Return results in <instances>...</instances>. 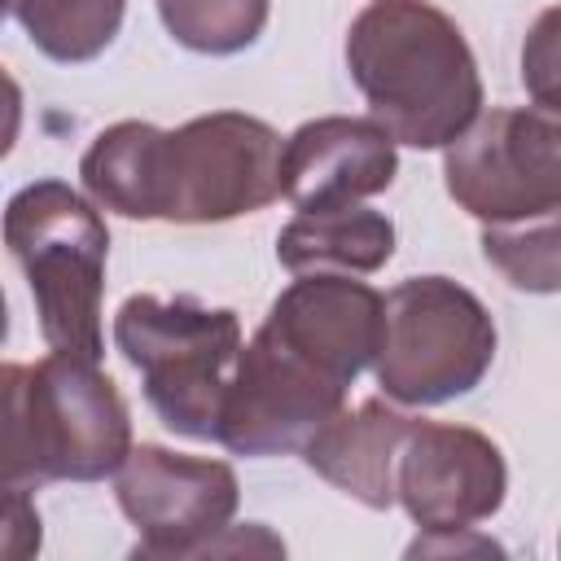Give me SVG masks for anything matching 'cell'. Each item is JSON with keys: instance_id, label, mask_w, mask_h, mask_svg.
<instances>
[{"instance_id": "cell-1", "label": "cell", "mask_w": 561, "mask_h": 561, "mask_svg": "<svg viewBox=\"0 0 561 561\" xmlns=\"http://www.w3.org/2000/svg\"><path fill=\"white\" fill-rule=\"evenodd\" d=\"M280 136L272 123L215 110L175 131L123 118L83 149V193L123 219L228 224L280 197Z\"/></svg>"}, {"instance_id": "cell-2", "label": "cell", "mask_w": 561, "mask_h": 561, "mask_svg": "<svg viewBox=\"0 0 561 561\" xmlns=\"http://www.w3.org/2000/svg\"><path fill=\"white\" fill-rule=\"evenodd\" d=\"M346 70L368 114L408 149H447L482 114L465 31L430 0H368L346 26Z\"/></svg>"}, {"instance_id": "cell-3", "label": "cell", "mask_w": 561, "mask_h": 561, "mask_svg": "<svg viewBox=\"0 0 561 561\" xmlns=\"http://www.w3.org/2000/svg\"><path fill=\"white\" fill-rule=\"evenodd\" d=\"M4 486L101 482L131 456V412L101 359L48 351L4 364Z\"/></svg>"}, {"instance_id": "cell-4", "label": "cell", "mask_w": 561, "mask_h": 561, "mask_svg": "<svg viewBox=\"0 0 561 561\" xmlns=\"http://www.w3.org/2000/svg\"><path fill=\"white\" fill-rule=\"evenodd\" d=\"M4 245L26 276L48 351L105 355L101 298L110 232L101 206L66 180L22 184L4 206Z\"/></svg>"}, {"instance_id": "cell-5", "label": "cell", "mask_w": 561, "mask_h": 561, "mask_svg": "<svg viewBox=\"0 0 561 561\" xmlns=\"http://www.w3.org/2000/svg\"><path fill=\"white\" fill-rule=\"evenodd\" d=\"M114 346L140 373L145 403L171 434L219 443L228 381L245 346L232 307L131 294L114 311Z\"/></svg>"}, {"instance_id": "cell-6", "label": "cell", "mask_w": 561, "mask_h": 561, "mask_svg": "<svg viewBox=\"0 0 561 561\" xmlns=\"http://www.w3.org/2000/svg\"><path fill=\"white\" fill-rule=\"evenodd\" d=\"M495 320L451 276H408L386 294L377 386L403 408L451 403L482 386L495 364Z\"/></svg>"}, {"instance_id": "cell-7", "label": "cell", "mask_w": 561, "mask_h": 561, "mask_svg": "<svg viewBox=\"0 0 561 561\" xmlns=\"http://www.w3.org/2000/svg\"><path fill=\"white\" fill-rule=\"evenodd\" d=\"M447 197L478 224H513L561 210V114L491 110L443 149Z\"/></svg>"}, {"instance_id": "cell-8", "label": "cell", "mask_w": 561, "mask_h": 561, "mask_svg": "<svg viewBox=\"0 0 561 561\" xmlns=\"http://www.w3.org/2000/svg\"><path fill=\"white\" fill-rule=\"evenodd\" d=\"M114 500L140 535L136 557L180 561L215 552V539L232 530L241 482L228 460L140 443L114 473Z\"/></svg>"}, {"instance_id": "cell-9", "label": "cell", "mask_w": 561, "mask_h": 561, "mask_svg": "<svg viewBox=\"0 0 561 561\" xmlns=\"http://www.w3.org/2000/svg\"><path fill=\"white\" fill-rule=\"evenodd\" d=\"M346 408V386L320 373L311 359L289 351L263 324L241 346L224 416L219 447L232 456H285L302 451V443Z\"/></svg>"}, {"instance_id": "cell-10", "label": "cell", "mask_w": 561, "mask_h": 561, "mask_svg": "<svg viewBox=\"0 0 561 561\" xmlns=\"http://www.w3.org/2000/svg\"><path fill=\"white\" fill-rule=\"evenodd\" d=\"M394 491L421 535L473 530L500 513L508 495V465L504 451L473 425L412 421L399 451Z\"/></svg>"}, {"instance_id": "cell-11", "label": "cell", "mask_w": 561, "mask_h": 561, "mask_svg": "<svg viewBox=\"0 0 561 561\" xmlns=\"http://www.w3.org/2000/svg\"><path fill=\"white\" fill-rule=\"evenodd\" d=\"M263 329L351 390L355 377L377 364L386 298L351 272H298L272 298Z\"/></svg>"}, {"instance_id": "cell-12", "label": "cell", "mask_w": 561, "mask_h": 561, "mask_svg": "<svg viewBox=\"0 0 561 561\" xmlns=\"http://www.w3.org/2000/svg\"><path fill=\"white\" fill-rule=\"evenodd\" d=\"M394 136L368 114H324L294 127L280 145V197L298 210L359 206L394 184Z\"/></svg>"}, {"instance_id": "cell-13", "label": "cell", "mask_w": 561, "mask_h": 561, "mask_svg": "<svg viewBox=\"0 0 561 561\" xmlns=\"http://www.w3.org/2000/svg\"><path fill=\"white\" fill-rule=\"evenodd\" d=\"M412 421L416 416L399 412L394 399H364L355 412L342 408L333 421H324L302 443V460L329 486L381 513L399 500L394 473H399V451Z\"/></svg>"}, {"instance_id": "cell-14", "label": "cell", "mask_w": 561, "mask_h": 561, "mask_svg": "<svg viewBox=\"0 0 561 561\" xmlns=\"http://www.w3.org/2000/svg\"><path fill=\"white\" fill-rule=\"evenodd\" d=\"M394 254V224L368 206H333V210H298L280 237L276 259L285 272H381Z\"/></svg>"}, {"instance_id": "cell-15", "label": "cell", "mask_w": 561, "mask_h": 561, "mask_svg": "<svg viewBox=\"0 0 561 561\" xmlns=\"http://www.w3.org/2000/svg\"><path fill=\"white\" fill-rule=\"evenodd\" d=\"M9 13L48 61L83 66L118 39L127 0H9Z\"/></svg>"}, {"instance_id": "cell-16", "label": "cell", "mask_w": 561, "mask_h": 561, "mask_svg": "<svg viewBox=\"0 0 561 561\" xmlns=\"http://www.w3.org/2000/svg\"><path fill=\"white\" fill-rule=\"evenodd\" d=\"M482 259L522 294H561V210L482 224Z\"/></svg>"}, {"instance_id": "cell-17", "label": "cell", "mask_w": 561, "mask_h": 561, "mask_svg": "<svg viewBox=\"0 0 561 561\" xmlns=\"http://www.w3.org/2000/svg\"><path fill=\"white\" fill-rule=\"evenodd\" d=\"M272 0H158L167 35L202 57H232L259 44Z\"/></svg>"}, {"instance_id": "cell-18", "label": "cell", "mask_w": 561, "mask_h": 561, "mask_svg": "<svg viewBox=\"0 0 561 561\" xmlns=\"http://www.w3.org/2000/svg\"><path fill=\"white\" fill-rule=\"evenodd\" d=\"M522 88L530 105L561 114V4L543 9L522 39Z\"/></svg>"}, {"instance_id": "cell-19", "label": "cell", "mask_w": 561, "mask_h": 561, "mask_svg": "<svg viewBox=\"0 0 561 561\" xmlns=\"http://www.w3.org/2000/svg\"><path fill=\"white\" fill-rule=\"evenodd\" d=\"M557 548H561V539H557Z\"/></svg>"}]
</instances>
